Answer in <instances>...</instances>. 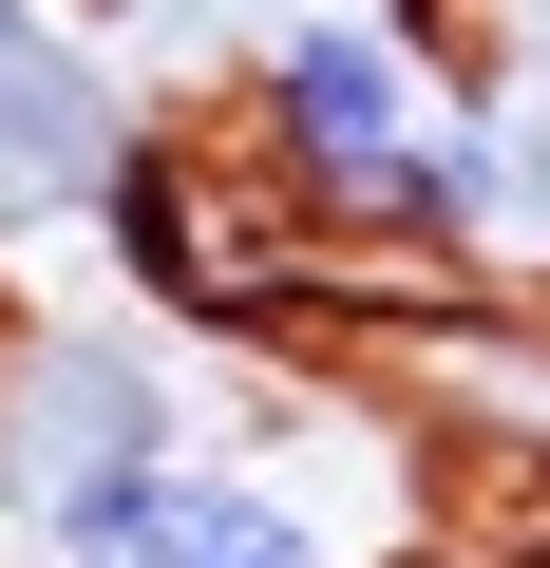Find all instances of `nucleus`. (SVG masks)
Segmentation results:
<instances>
[{"mask_svg":"<svg viewBox=\"0 0 550 568\" xmlns=\"http://www.w3.org/2000/svg\"><path fill=\"white\" fill-rule=\"evenodd\" d=\"M228 152L323 265H512V95H437L399 0H286L228 77Z\"/></svg>","mask_w":550,"mask_h":568,"instance_id":"f257e3e1","label":"nucleus"},{"mask_svg":"<svg viewBox=\"0 0 550 568\" xmlns=\"http://www.w3.org/2000/svg\"><path fill=\"white\" fill-rule=\"evenodd\" d=\"M152 152V77L114 0H0V265L96 246L114 171Z\"/></svg>","mask_w":550,"mask_h":568,"instance_id":"7ed1b4c3","label":"nucleus"},{"mask_svg":"<svg viewBox=\"0 0 550 568\" xmlns=\"http://www.w3.org/2000/svg\"><path fill=\"white\" fill-rule=\"evenodd\" d=\"M171 455H190V379L152 323H0V511L39 568H96Z\"/></svg>","mask_w":550,"mask_h":568,"instance_id":"f03ea898","label":"nucleus"},{"mask_svg":"<svg viewBox=\"0 0 550 568\" xmlns=\"http://www.w3.org/2000/svg\"><path fill=\"white\" fill-rule=\"evenodd\" d=\"M512 265L550 284V77L512 95Z\"/></svg>","mask_w":550,"mask_h":568,"instance_id":"39448f33","label":"nucleus"},{"mask_svg":"<svg viewBox=\"0 0 550 568\" xmlns=\"http://www.w3.org/2000/svg\"><path fill=\"white\" fill-rule=\"evenodd\" d=\"M96 568H342V530H323L286 474H247V455H209V436H190V455L114 511V549H96Z\"/></svg>","mask_w":550,"mask_h":568,"instance_id":"20e7f679","label":"nucleus"}]
</instances>
